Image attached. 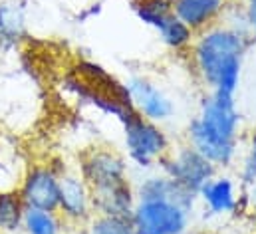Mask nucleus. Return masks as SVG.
<instances>
[{
	"label": "nucleus",
	"mask_w": 256,
	"mask_h": 234,
	"mask_svg": "<svg viewBox=\"0 0 256 234\" xmlns=\"http://www.w3.org/2000/svg\"><path fill=\"white\" fill-rule=\"evenodd\" d=\"M58 214L68 228L80 230L96 214L92 204V192L78 167H64L60 173V204Z\"/></svg>",
	"instance_id": "obj_8"
},
{
	"label": "nucleus",
	"mask_w": 256,
	"mask_h": 234,
	"mask_svg": "<svg viewBox=\"0 0 256 234\" xmlns=\"http://www.w3.org/2000/svg\"><path fill=\"white\" fill-rule=\"evenodd\" d=\"M196 192L167 175L145 176L135 188L131 224L135 234H183L196 206Z\"/></svg>",
	"instance_id": "obj_2"
},
{
	"label": "nucleus",
	"mask_w": 256,
	"mask_h": 234,
	"mask_svg": "<svg viewBox=\"0 0 256 234\" xmlns=\"http://www.w3.org/2000/svg\"><path fill=\"white\" fill-rule=\"evenodd\" d=\"M240 180L244 186L256 182V129L250 133V139H248L246 155H244V161L240 167Z\"/></svg>",
	"instance_id": "obj_19"
},
{
	"label": "nucleus",
	"mask_w": 256,
	"mask_h": 234,
	"mask_svg": "<svg viewBox=\"0 0 256 234\" xmlns=\"http://www.w3.org/2000/svg\"><path fill=\"white\" fill-rule=\"evenodd\" d=\"M238 133L240 114L236 110V96L206 92L200 98L198 114L189 121L187 143L216 169H226L236 159Z\"/></svg>",
	"instance_id": "obj_3"
},
{
	"label": "nucleus",
	"mask_w": 256,
	"mask_h": 234,
	"mask_svg": "<svg viewBox=\"0 0 256 234\" xmlns=\"http://www.w3.org/2000/svg\"><path fill=\"white\" fill-rule=\"evenodd\" d=\"M242 14L248 26V32L256 36V0H242Z\"/></svg>",
	"instance_id": "obj_20"
},
{
	"label": "nucleus",
	"mask_w": 256,
	"mask_h": 234,
	"mask_svg": "<svg viewBox=\"0 0 256 234\" xmlns=\"http://www.w3.org/2000/svg\"><path fill=\"white\" fill-rule=\"evenodd\" d=\"M122 125L129 161L139 169L159 165V161L171 151V141L165 129L159 123L145 119L135 108L122 119Z\"/></svg>",
	"instance_id": "obj_4"
},
{
	"label": "nucleus",
	"mask_w": 256,
	"mask_h": 234,
	"mask_svg": "<svg viewBox=\"0 0 256 234\" xmlns=\"http://www.w3.org/2000/svg\"><path fill=\"white\" fill-rule=\"evenodd\" d=\"M196 196L204 202L208 214L212 216H222L230 214L238 208V196H236V186L230 176L214 175L210 180H206Z\"/></svg>",
	"instance_id": "obj_11"
},
{
	"label": "nucleus",
	"mask_w": 256,
	"mask_h": 234,
	"mask_svg": "<svg viewBox=\"0 0 256 234\" xmlns=\"http://www.w3.org/2000/svg\"><path fill=\"white\" fill-rule=\"evenodd\" d=\"M171 2H173V0H171Z\"/></svg>",
	"instance_id": "obj_23"
},
{
	"label": "nucleus",
	"mask_w": 256,
	"mask_h": 234,
	"mask_svg": "<svg viewBox=\"0 0 256 234\" xmlns=\"http://www.w3.org/2000/svg\"><path fill=\"white\" fill-rule=\"evenodd\" d=\"M20 157L16 153H8L0 149V192L4 190H18V184L24 176V171H18Z\"/></svg>",
	"instance_id": "obj_18"
},
{
	"label": "nucleus",
	"mask_w": 256,
	"mask_h": 234,
	"mask_svg": "<svg viewBox=\"0 0 256 234\" xmlns=\"http://www.w3.org/2000/svg\"><path fill=\"white\" fill-rule=\"evenodd\" d=\"M157 32H159L163 44H165L167 48L175 50V52H185V50H189L191 44L194 42V36H196L191 28H189L187 24H183L175 14H171V16L161 24V28H159Z\"/></svg>",
	"instance_id": "obj_14"
},
{
	"label": "nucleus",
	"mask_w": 256,
	"mask_h": 234,
	"mask_svg": "<svg viewBox=\"0 0 256 234\" xmlns=\"http://www.w3.org/2000/svg\"><path fill=\"white\" fill-rule=\"evenodd\" d=\"M173 14L191 28L194 34L218 24L224 16L226 0H173Z\"/></svg>",
	"instance_id": "obj_10"
},
{
	"label": "nucleus",
	"mask_w": 256,
	"mask_h": 234,
	"mask_svg": "<svg viewBox=\"0 0 256 234\" xmlns=\"http://www.w3.org/2000/svg\"><path fill=\"white\" fill-rule=\"evenodd\" d=\"M68 224L58 212L26 208L22 220V234H68Z\"/></svg>",
	"instance_id": "obj_13"
},
{
	"label": "nucleus",
	"mask_w": 256,
	"mask_h": 234,
	"mask_svg": "<svg viewBox=\"0 0 256 234\" xmlns=\"http://www.w3.org/2000/svg\"><path fill=\"white\" fill-rule=\"evenodd\" d=\"M252 36L228 24H214L194 36L191 44L192 68L206 92L236 96L240 68Z\"/></svg>",
	"instance_id": "obj_1"
},
{
	"label": "nucleus",
	"mask_w": 256,
	"mask_h": 234,
	"mask_svg": "<svg viewBox=\"0 0 256 234\" xmlns=\"http://www.w3.org/2000/svg\"><path fill=\"white\" fill-rule=\"evenodd\" d=\"M133 10L143 24L155 30H159L161 24L173 14L171 0H133Z\"/></svg>",
	"instance_id": "obj_16"
},
{
	"label": "nucleus",
	"mask_w": 256,
	"mask_h": 234,
	"mask_svg": "<svg viewBox=\"0 0 256 234\" xmlns=\"http://www.w3.org/2000/svg\"><path fill=\"white\" fill-rule=\"evenodd\" d=\"M26 206L18 190L0 192V234H20Z\"/></svg>",
	"instance_id": "obj_12"
},
{
	"label": "nucleus",
	"mask_w": 256,
	"mask_h": 234,
	"mask_svg": "<svg viewBox=\"0 0 256 234\" xmlns=\"http://www.w3.org/2000/svg\"><path fill=\"white\" fill-rule=\"evenodd\" d=\"M244 200H246V202H248L252 208H256V182H254V184H248V186H246Z\"/></svg>",
	"instance_id": "obj_21"
},
{
	"label": "nucleus",
	"mask_w": 256,
	"mask_h": 234,
	"mask_svg": "<svg viewBox=\"0 0 256 234\" xmlns=\"http://www.w3.org/2000/svg\"><path fill=\"white\" fill-rule=\"evenodd\" d=\"M64 167L52 163H34L28 165L24 176L18 184V194L26 208L58 212L60 204V173Z\"/></svg>",
	"instance_id": "obj_6"
},
{
	"label": "nucleus",
	"mask_w": 256,
	"mask_h": 234,
	"mask_svg": "<svg viewBox=\"0 0 256 234\" xmlns=\"http://www.w3.org/2000/svg\"><path fill=\"white\" fill-rule=\"evenodd\" d=\"M78 171L90 186V192L106 190L129 180L128 161L110 147H92L80 155Z\"/></svg>",
	"instance_id": "obj_5"
},
{
	"label": "nucleus",
	"mask_w": 256,
	"mask_h": 234,
	"mask_svg": "<svg viewBox=\"0 0 256 234\" xmlns=\"http://www.w3.org/2000/svg\"><path fill=\"white\" fill-rule=\"evenodd\" d=\"M159 167L163 175L177 180L191 192H198L206 180L216 175V167L206 161L198 151H194L189 143L177 147L175 151H169L159 161Z\"/></svg>",
	"instance_id": "obj_7"
},
{
	"label": "nucleus",
	"mask_w": 256,
	"mask_h": 234,
	"mask_svg": "<svg viewBox=\"0 0 256 234\" xmlns=\"http://www.w3.org/2000/svg\"><path fill=\"white\" fill-rule=\"evenodd\" d=\"M252 222H254V226H256V208H252Z\"/></svg>",
	"instance_id": "obj_22"
},
{
	"label": "nucleus",
	"mask_w": 256,
	"mask_h": 234,
	"mask_svg": "<svg viewBox=\"0 0 256 234\" xmlns=\"http://www.w3.org/2000/svg\"><path fill=\"white\" fill-rule=\"evenodd\" d=\"M24 34V16L12 4H0V46H12Z\"/></svg>",
	"instance_id": "obj_15"
},
{
	"label": "nucleus",
	"mask_w": 256,
	"mask_h": 234,
	"mask_svg": "<svg viewBox=\"0 0 256 234\" xmlns=\"http://www.w3.org/2000/svg\"><path fill=\"white\" fill-rule=\"evenodd\" d=\"M78 234H135L129 216H106L94 214L86 226H82Z\"/></svg>",
	"instance_id": "obj_17"
},
{
	"label": "nucleus",
	"mask_w": 256,
	"mask_h": 234,
	"mask_svg": "<svg viewBox=\"0 0 256 234\" xmlns=\"http://www.w3.org/2000/svg\"><path fill=\"white\" fill-rule=\"evenodd\" d=\"M126 88H128L131 106L145 119L161 125L175 116V104L151 80L143 76H135L126 84Z\"/></svg>",
	"instance_id": "obj_9"
}]
</instances>
